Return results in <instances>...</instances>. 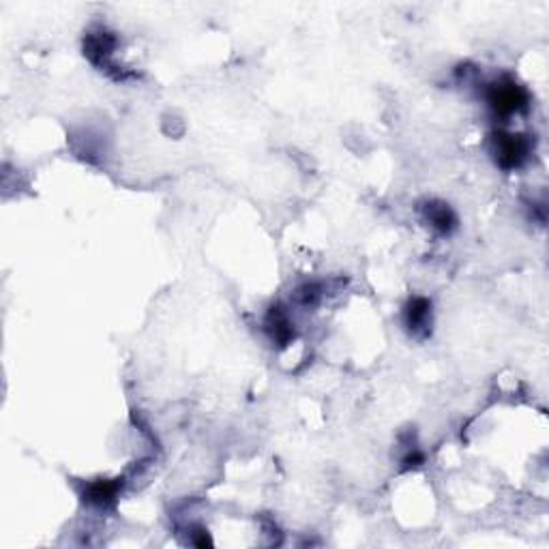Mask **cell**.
I'll return each instance as SVG.
<instances>
[{
	"label": "cell",
	"instance_id": "3",
	"mask_svg": "<svg viewBox=\"0 0 549 549\" xmlns=\"http://www.w3.org/2000/svg\"><path fill=\"white\" fill-rule=\"evenodd\" d=\"M430 318H432V302L430 300H427V298L410 300L408 309H406V320H408V326L412 331L425 329L427 324H430Z\"/></svg>",
	"mask_w": 549,
	"mask_h": 549
},
{
	"label": "cell",
	"instance_id": "4",
	"mask_svg": "<svg viewBox=\"0 0 549 549\" xmlns=\"http://www.w3.org/2000/svg\"><path fill=\"white\" fill-rule=\"evenodd\" d=\"M116 490H118L116 483H112V480H99V483L90 485V490H88V502L99 504V507H105V504H110V502L114 500Z\"/></svg>",
	"mask_w": 549,
	"mask_h": 549
},
{
	"label": "cell",
	"instance_id": "1",
	"mask_svg": "<svg viewBox=\"0 0 549 549\" xmlns=\"http://www.w3.org/2000/svg\"><path fill=\"white\" fill-rule=\"evenodd\" d=\"M490 103L498 114L509 116V114H515L521 107H526V93H524V88H519L513 82L500 84V86L496 84V88L490 95Z\"/></svg>",
	"mask_w": 549,
	"mask_h": 549
},
{
	"label": "cell",
	"instance_id": "6",
	"mask_svg": "<svg viewBox=\"0 0 549 549\" xmlns=\"http://www.w3.org/2000/svg\"><path fill=\"white\" fill-rule=\"evenodd\" d=\"M268 326L273 331V337L277 341H288L292 337V326L288 322V318L279 312H271V318H268Z\"/></svg>",
	"mask_w": 549,
	"mask_h": 549
},
{
	"label": "cell",
	"instance_id": "5",
	"mask_svg": "<svg viewBox=\"0 0 549 549\" xmlns=\"http://www.w3.org/2000/svg\"><path fill=\"white\" fill-rule=\"evenodd\" d=\"M430 219H432V225L438 228L440 232H449L453 225H455V215L449 206L444 204H438V206H430Z\"/></svg>",
	"mask_w": 549,
	"mask_h": 549
},
{
	"label": "cell",
	"instance_id": "2",
	"mask_svg": "<svg viewBox=\"0 0 549 549\" xmlns=\"http://www.w3.org/2000/svg\"><path fill=\"white\" fill-rule=\"evenodd\" d=\"M496 153L502 167H519L528 157V142L521 136H500Z\"/></svg>",
	"mask_w": 549,
	"mask_h": 549
}]
</instances>
